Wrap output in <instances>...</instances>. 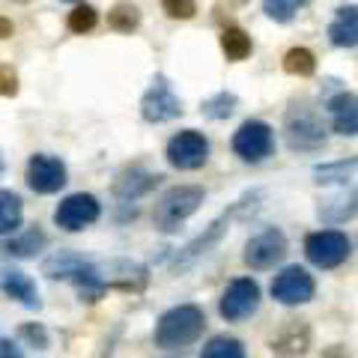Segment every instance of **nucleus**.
<instances>
[{
	"mask_svg": "<svg viewBox=\"0 0 358 358\" xmlns=\"http://www.w3.org/2000/svg\"><path fill=\"white\" fill-rule=\"evenodd\" d=\"M203 331H206L203 308L200 305H176L159 317V322H155V329H152V341L159 350L173 352V350H185V346L200 341Z\"/></svg>",
	"mask_w": 358,
	"mask_h": 358,
	"instance_id": "1",
	"label": "nucleus"
},
{
	"mask_svg": "<svg viewBox=\"0 0 358 358\" xmlns=\"http://www.w3.org/2000/svg\"><path fill=\"white\" fill-rule=\"evenodd\" d=\"M206 192L200 185H173L159 197L152 212V221L162 233H176L182 224L203 206Z\"/></svg>",
	"mask_w": 358,
	"mask_h": 358,
	"instance_id": "2",
	"label": "nucleus"
},
{
	"mask_svg": "<svg viewBox=\"0 0 358 358\" xmlns=\"http://www.w3.org/2000/svg\"><path fill=\"white\" fill-rule=\"evenodd\" d=\"M284 138L293 152H320L329 141V131L317 110L308 105H293L284 117Z\"/></svg>",
	"mask_w": 358,
	"mask_h": 358,
	"instance_id": "3",
	"label": "nucleus"
},
{
	"mask_svg": "<svg viewBox=\"0 0 358 358\" xmlns=\"http://www.w3.org/2000/svg\"><path fill=\"white\" fill-rule=\"evenodd\" d=\"M350 254H352V242L338 227L313 230L305 236V257L317 268H338L350 260Z\"/></svg>",
	"mask_w": 358,
	"mask_h": 358,
	"instance_id": "4",
	"label": "nucleus"
},
{
	"mask_svg": "<svg viewBox=\"0 0 358 358\" xmlns=\"http://www.w3.org/2000/svg\"><path fill=\"white\" fill-rule=\"evenodd\" d=\"M260 301H263V289L251 275L233 278L218 299V313L227 322H245L260 310Z\"/></svg>",
	"mask_w": 358,
	"mask_h": 358,
	"instance_id": "5",
	"label": "nucleus"
},
{
	"mask_svg": "<svg viewBox=\"0 0 358 358\" xmlns=\"http://www.w3.org/2000/svg\"><path fill=\"white\" fill-rule=\"evenodd\" d=\"M233 155H239L245 164H260L268 155H275V129L263 120H245L230 138Z\"/></svg>",
	"mask_w": 358,
	"mask_h": 358,
	"instance_id": "6",
	"label": "nucleus"
},
{
	"mask_svg": "<svg viewBox=\"0 0 358 358\" xmlns=\"http://www.w3.org/2000/svg\"><path fill=\"white\" fill-rule=\"evenodd\" d=\"M164 159L173 171H200L209 162V141L203 131L182 129L164 147Z\"/></svg>",
	"mask_w": 358,
	"mask_h": 358,
	"instance_id": "7",
	"label": "nucleus"
},
{
	"mask_svg": "<svg viewBox=\"0 0 358 358\" xmlns=\"http://www.w3.org/2000/svg\"><path fill=\"white\" fill-rule=\"evenodd\" d=\"M287 251H289L287 233L281 227H266V230H260L257 236H251L248 242H245L242 260L248 268H254V272H266V268H275L278 263H281L287 257Z\"/></svg>",
	"mask_w": 358,
	"mask_h": 358,
	"instance_id": "8",
	"label": "nucleus"
},
{
	"mask_svg": "<svg viewBox=\"0 0 358 358\" xmlns=\"http://www.w3.org/2000/svg\"><path fill=\"white\" fill-rule=\"evenodd\" d=\"M317 296V281L305 266H284L272 281V299L284 308L308 305Z\"/></svg>",
	"mask_w": 358,
	"mask_h": 358,
	"instance_id": "9",
	"label": "nucleus"
},
{
	"mask_svg": "<svg viewBox=\"0 0 358 358\" xmlns=\"http://www.w3.org/2000/svg\"><path fill=\"white\" fill-rule=\"evenodd\" d=\"M102 218V203H99L96 194H87V192H78L63 197L57 209H54V224L66 233H81L87 227Z\"/></svg>",
	"mask_w": 358,
	"mask_h": 358,
	"instance_id": "10",
	"label": "nucleus"
},
{
	"mask_svg": "<svg viewBox=\"0 0 358 358\" xmlns=\"http://www.w3.org/2000/svg\"><path fill=\"white\" fill-rule=\"evenodd\" d=\"M141 117L159 126V122H171L176 117H182V99L173 93L171 81L164 75H155L150 90L141 99Z\"/></svg>",
	"mask_w": 358,
	"mask_h": 358,
	"instance_id": "11",
	"label": "nucleus"
},
{
	"mask_svg": "<svg viewBox=\"0 0 358 358\" xmlns=\"http://www.w3.org/2000/svg\"><path fill=\"white\" fill-rule=\"evenodd\" d=\"M69 182V171L66 164L51 152H36L27 162V185L36 194H57L60 188Z\"/></svg>",
	"mask_w": 358,
	"mask_h": 358,
	"instance_id": "12",
	"label": "nucleus"
},
{
	"mask_svg": "<svg viewBox=\"0 0 358 358\" xmlns=\"http://www.w3.org/2000/svg\"><path fill=\"white\" fill-rule=\"evenodd\" d=\"M230 212H224V215H218L215 221H209L203 233H197V236L185 245V248H179L176 257H173V268H188L194 266L197 260H203L206 254H212L221 245V239L227 236V227H230Z\"/></svg>",
	"mask_w": 358,
	"mask_h": 358,
	"instance_id": "13",
	"label": "nucleus"
},
{
	"mask_svg": "<svg viewBox=\"0 0 358 358\" xmlns=\"http://www.w3.org/2000/svg\"><path fill=\"white\" fill-rule=\"evenodd\" d=\"M162 182V173L155 171H147L143 164H131L126 167V171H120L117 179H114V197L120 200V203H138L141 197L152 194L155 188H159Z\"/></svg>",
	"mask_w": 358,
	"mask_h": 358,
	"instance_id": "14",
	"label": "nucleus"
},
{
	"mask_svg": "<svg viewBox=\"0 0 358 358\" xmlns=\"http://www.w3.org/2000/svg\"><path fill=\"white\" fill-rule=\"evenodd\" d=\"M0 293L9 296L13 301H18V305L30 308V310H39L42 308L36 281H33L27 272H21V268H13V266L0 268Z\"/></svg>",
	"mask_w": 358,
	"mask_h": 358,
	"instance_id": "15",
	"label": "nucleus"
},
{
	"mask_svg": "<svg viewBox=\"0 0 358 358\" xmlns=\"http://www.w3.org/2000/svg\"><path fill=\"white\" fill-rule=\"evenodd\" d=\"M105 281L110 289H122V293H143L150 284V268L131 260H114L105 268Z\"/></svg>",
	"mask_w": 358,
	"mask_h": 358,
	"instance_id": "16",
	"label": "nucleus"
},
{
	"mask_svg": "<svg viewBox=\"0 0 358 358\" xmlns=\"http://www.w3.org/2000/svg\"><path fill=\"white\" fill-rule=\"evenodd\" d=\"M317 218L326 224V227H341V224L358 218V185L346 188V192L326 197L317 206Z\"/></svg>",
	"mask_w": 358,
	"mask_h": 358,
	"instance_id": "17",
	"label": "nucleus"
},
{
	"mask_svg": "<svg viewBox=\"0 0 358 358\" xmlns=\"http://www.w3.org/2000/svg\"><path fill=\"white\" fill-rule=\"evenodd\" d=\"M69 284L75 287L78 299L87 301V305H96V301H102L105 293L110 289L108 281H105V272L96 263H90V260H84L81 266L75 268L72 278H69Z\"/></svg>",
	"mask_w": 358,
	"mask_h": 358,
	"instance_id": "18",
	"label": "nucleus"
},
{
	"mask_svg": "<svg viewBox=\"0 0 358 358\" xmlns=\"http://www.w3.org/2000/svg\"><path fill=\"white\" fill-rule=\"evenodd\" d=\"M45 248H48V233L39 224H33V227L21 233H13V236H6V242H0V254L13 257V260H30V257L42 254Z\"/></svg>",
	"mask_w": 358,
	"mask_h": 358,
	"instance_id": "19",
	"label": "nucleus"
},
{
	"mask_svg": "<svg viewBox=\"0 0 358 358\" xmlns=\"http://www.w3.org/2000/svg\"><path fill=\"white\" fill-rule=\"evenodd\" d=\"M329 120L331 129L343 134V138H355L358 134V96L355 93H338L334 99H329Z\"/></svg>",
	"mask_w": 358,
	"mask_h": 358,
	"instance_id": "20",
	"label": "nucleus"
},
{
	"mask_svg": "<svg viewBox=\"0 0 358 358\" xmlns=\"http://www.w3.org/2000/svg\"><path fill=\"white\" fill-rule=\"evenodd\" d=\"M268 346H272V352H278V355H289V358L305 355L310 346V326L301 320H287V326L268 341Z\"/></svg>",
	"mask_w": 358,
	"mask_h": 358,
	"instance_id": "21",
	"label": "nucleus"
},
{
	"mask_svg": "<svg viewBox=\"0 0 358 358\" xmlns=\"http://www.w3.org/2000/svg\"><path fill=\"white\" fill-rule=\"evenodd\" d=\"M329 42L334 48H355L358 45V6H341L329 24Z\"/></svg>",
	"mask_w": 358,
	"mask_h": 358,
	"instance_id": "22",
	"label": "nucleus"
},
{
	"mask_svg": "<svg viewBox=\"0 0 358 358\" xmlns=\"http://www.w3.org/2000/svg\"><path fill=\"white\" fill-rule=\"evenodd\" d=\"M24 224V200L9 188H0V236H13Z\"/></svg>",
	"mask_w": 358,
	"mask_h": 358,
	"instance_id": "23",
	"label": "nucleus"
},
{
	"mask_svg": "<svg viewBox=\"0 0 358 358\" xmlns=\"http://www.w3.org/2000/svg\"><path fill=\"white\" fill-rule=\"evenodd\" d=\"M87 260V257H81L78 251H69V248H63V251H54L51 257H45V263H42V275H48L51 281H69L72 272L78 266H81Z\"/></svg>",
	"mask_w": 358,
	"mask_h": 358,
	"instance_id": "24",
	"label": "nucleus"
},
{
	"mask_svg": "<svg viewBox=\"0 0 358 358\" xmlns=\"http://www.w3.org/2000/svg\"><path fill=\"white\" fill-rule=\"evenodd\" d=\"M355 171H358V159L326 162V164L313 167V182L317 185H341V182H350Z\"/></svg>",
	"mask_w": 358,
	"mask_h": 358,
	"instance_id": "25",
	"label": "nucleus"
},
{
	"mask_svg": "<svg viewBox=\"0 0 358 358\" xmlns=\"http://www.w3.org/2000/svg\"><path fill=\"white\" fill-rule=\"evenodd\" d=\"M221 51L230 63H242L245 57H251L254 42L242 27H227V30H221Z\"/></svg>",
	"mask_w": 358,
	"mask_h": 358,
	"instance_id": "26",
	"label": "nucleus"
},
{
	"mask_svg": "<svg viewBox=\"0 0 358 358\" xmlns=\"http://www.w3.org/2000/svg\"><path fill=\"white\" fill-rule=\"evenodd\" d=\"M200 358H248V350H245V343L239 338H233V334H215V338H209L203 343Z\"/></svg>",
	"mask_w": 358,
	"mask_h": 358,
	"instance_id": "27",
	"label": "nucleus"
},
{
	"mask_svg": "<svg viewBox=\"0 0 358 358\" xmlns=\"http://www.w3.org/2000/svg\"><path fill=\"white\" fill-rule=\"evenodd\" d=\"M284 72L293 75V78H310L317 72V57H313L310 48H289L284 54Z\"/></svg>",
	"mask_w": 358,
	"mask_h": 358,
	"instance_id": "28",
	"label": "nucleus"
},
{
	"mask_svg": "<svg viewBox=\"0 0 358 358\" xmlns=\"http://www.w3.org/2000/svg\"><path fill=\"white\" fill-rule=\"evenodd\" d=\"M236 105H239L236 93H227V90H221V93L209 96L200 110H203V117H206V120H227V117H233Z\"/></svg>",
	"mask_w": 358,
	"mask_h": 358,
	"instance_id": "29",
	"label": "nucleus"
},
{
	"mask_svg": "<svg viewBox=\"0 0 358 358\" xmlns=\"http://www.w3.org/2000/svg\"><path fill=\"white\" fill-rule=\"evenodd\" d=\"M138 24H141V9L131 3H117L108 13V27L117 33H131V30H138Z\"/></svg>",
	"mask_w": 358,
	"mask_h": 358,
	"instance_id": "30",
	"label": "nucleus"
},
{
	"mask_svg": "<svg viewBox=\"0 0 358 358\" xmlns=\"http://www.w3.org/2000/svg\"><path fill=\"white\" fill-rule=\"evenodd\" d=\"M301 6H305V0H263V13L272 21H278V24L293 21Z\"/></svg>",
	"mask_w": 358,
	"mask_h": 358,
	"instance_id": "31",
	"label": "nucleus"
},
{
	"mask_svg": "<svg viewBox=\"0 0 358 358\" xmlns=\"http://www.w3.org/2000/svg\"><path fill=\"white\" fill-rule=\"evenodd\" d=\"M66 24H69L72 33H90L99 24V13L90 3H78L69 13V21H66Z\"/></svg>",
	"mask_w": 358,
	"mask_h": 358,
	"instance_id": "32",
	"label": "nucleus"
},
{
	"mask_svg": "<svg viewBox=\"0 0 358 358\" xmlns=\"http://www.w3.org/2000/svg\"><path fill=\"white\" fill-rule=\"evenodd\" d=\"M18 338L24 341L27 346H33V350H48L51 346V334H48V329L42 326V322H24V326L18 329Z\"/></svg>",
	"mask_w": 358,
	"mask_h": 358,
	"instance_id": "33",
	"label": "nucleus"
},
{
	"mask_svg": "<svg viewBox=\"0 0 358 358\" xmlns=\"http://www.w3.org/2000/svg\"><path fill=\"white\" fill-rule=\"evenodd\" d=\"M162 9H164V15L173 21H192L197 15L194 0H162Z\"/></svg>",
	"mask_w": 358,
	"mask_h": 358,
	"instance_id": "34",
	"label": "nucleus"
},
{
	"mask_svg": "<svg viewBox=\"0 0 358 358\" xmlns=\"http://www.w3.org/2000/svg\"><path fill=\"white\" fill-rule=\"evenodd\" d=\"M18 72L13 66L0 63V96H18Z\"/></svg>",
	"mask_w": 358,
	"mask_h": 358,
	"instance_id": "35",
	"label": "nucleus"
},
{
	"mask_svg": "<svg viewBox=\"0 0 358 358\" xmlns=\"http://www.w3.org/2000/svg\"><path fill=\"white\" fill-rule=\"evenodd\" d=\"M0 358H24V350L15 341H0Z\"/></svg>",
	"mask_w": 358,
	"mask_h": 358,
	"instance_id": "36",
	"label": "nucleus"
},
{
	"mask_svg": "<svg viewBox=\"0 0 358 358\" xmlns=\"http://www.w3.org/2000/svg\"><path fill=\"white\" fill-rule=\"evenodd\" d=\"M322 358H350V352H346V346L334 343V346H329V350L322 352Z\"/></svg>",
	"mask_w": 358,
	"mask_h": 358,
	"instance_id": "37",
	"label": "nucleus"
},
{
	"mask_svg": "<svg viewBox=\"0 0 358 358\" xmlns=\"http://www.w3.org/2000/svg\"><path fill=\"white\" fill-rule=\"evenodd\" d=\"M13 33H15V27H13V21H9V18H3V15H0V39H9V36H13Z\"/></svg>",
	"mask_w": 358,
	"mask_h": 358,
	"instance_id": "38",
	"label": "nucleus"
},
{
	"mask_svg": "<svg viewBox=\"0 0 358 358\" xmlns=\"http://www.w3.org/2000/svg\"><path fill=\"white\" fill-rule=\"evenodd\" d=\"M3 171H6V162H3V155H0V176H3Z\"/></svg>",
	"mask_w": 358,
	"mask_h": 358,
	"instance_id": "39",
	"label": "nucleus"
},
{
	"mask_svg": "<svg viewBox=\"0 0 358 358\" xmlns=\"http://www.w3.org/2000/svg\"><path fill=\"white\" fill-rule=\"evenodd\" d=\"M18 3H30V0H18Z\"/></svg>",
	"mask_w": 358,
	"mask_h": 358,
	"instance_id": "40",
	"label": "nucleus"
}]
</instances>
